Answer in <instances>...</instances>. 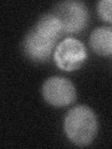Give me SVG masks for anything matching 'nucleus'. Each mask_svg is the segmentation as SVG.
<instances>
[{
  "label": "nucleus",
  "mask_w": 112,
  "mask_h": 149,
  "mask_svg": "<svg viewBox=\"0 0 112 149\" xmlns=\"http://www.w3.org/2000/svg\"><path fill=\"white\" fill-rule=\"evenodd\" d=\"M62 31V25L53 14L42 17L26 36L23 49L29 58L43 61L49 58Z\"/></svg>",
  "instance_id": "obj_1"
},
{
  "label": "nucleus",
  "mask_w": 112,
  "mask_h": 149,
  "mask_svg": "<svg viewBox=\"0 0 112 149\" xmlns=\"http://www.w3.org/2000/svg\"><path fill=\"white\" fill-rule=\"evenodd\" d=\"M64 132L75 144L85 146L92 142L97 132V119L92 109L78 105L70 109L64 118Z\"/></svg>",
  "instance_id": "obj_2"
},
{
  "label": "nucleus",
  "mask_w": 112,
  "mask_h": 149,
  "mask_svg": "<svg viewBox=\"0 0 112 149\" xmlns=\"http://www.w3.org/2000/svg\"><path fill=\"white\" fill-rule=\"evenodd\" d=\"M64 33H78L85 27L88 20V10L85 4L80 1H64L59 3L53 10Z\"/></svg>",
  "instance_id": "obj_3"
},
{
  "label": "nucleus",
  "mask_w": 112,
  "mask_h": 149,
  "mask_svg": "<svg viewBox=\"0 0 112 149\" xmlns=\"http://www.w3.org/2000/svg\"><path fill=\"white\" fill-rule=\"evenodd\" d=\"M86 58L85 47L82 42L74 37L64 39L54 51L55 63L64 71H73L79 68Z\"/></svg>",
  "instance_id": "obj_4"
},
{
  "label": "nucleus",
  "mask_w": 112,
  "mask_h": 149,
  "mask_svg": "<svg viewBox=\"0 0 112 149\" xmlns=\"http://www.w3.org/2000/svg\"><path fill=\"white\" fill-rule=\"evenodd\" d=\"M44 99L57 107L66 106L76 99V90L68 79L59 77L49 78L42 88Z\"/></svg>",
  "instance_id": "obj_5"
},
{
  "label": "nucleus",
  "mask_w": 112,
  "mask_h": 149,
  "mask_svg": "<svg viewBox=\"0 0 112 149\" xmlns=\"http://www.w3.org/2000/svg\"><path fill=\"white\" fill-rule=\"evenodd\" d=\"M90 45L97 54H112V28L99 27L93 30L90 36Z\"/></svg>",
  "instance_id": "obj_6"
},
{
  "label": "nucleus",
  "mask_w": 112,
  "mask_h": 149,
  "mask_svg": "<svg viewBox=\"0 0 112 149\" xmlns=\"http://www.w3.org/2000/svg\"><path fill=\"white\" fill-rule=\"evenodd\" d=\"M98 12L105 21L112 22V0H103L98 3Z\"/></svg>",
  "instance_id": "obj_7"
}]
</instances>
